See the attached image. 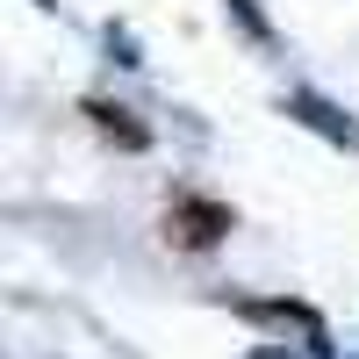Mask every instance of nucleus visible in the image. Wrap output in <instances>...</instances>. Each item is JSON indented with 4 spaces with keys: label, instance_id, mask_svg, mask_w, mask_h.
<instances>
[{
    "label": "nucleus",
    "instance_id": "nucleus-1",
    "mask_svg": "<svg viewBox=\"0 0 359 359\" xmlns=\"http://www.w3.org/2000/svg\"><path fill=\"white\" fill-rule=\"evenodd\" d=\"M223 230H230V208H216V201H172L165 208V237H180L187 252H208Z\"/></svg>",
    "mask_w": 359,
    "mask_h": 359
}]
</instances>
